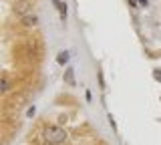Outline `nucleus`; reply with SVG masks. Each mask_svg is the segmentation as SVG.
I'll list each match as a JSON object with an SVG mask.
<instances>
[{"instance_id":"nucleus-7","label":"nucleus","mask_w":161,"mask_h":145,"mask_svg":"<svg viewBox=\"0 0 161 145\" xmlns=\"http://www.w3.org/2000/svg\"><path fill=\"white\" fill-rule=\"evenodd\" d=\"M129 4H131V6H133V8L137 6V2H135V0H129Z\"/></svg>"},{"instance_id":"nucleus-4","label":"nucleus","mask_w":161,"mask_h":145,"mask_svg":"<svg viewBox=\"0 0 161 145\" xmlns=\"http://www.w3.org/2000/svg\"><path fill=\"white\" fill-rule=\"evenodd\" d=\"M69 50H61V53H58V57H57V61H58V65H67V63H69Z\"/></svg>"},{"instance_id":"nucleus-1","label":"nucleus","mask_w":161,"mask_h":145,"mask_svg":"<svg viewBox=\"0 0 161 145\" xmlns=\"http://www.w3.org/2000/svg\"><path fill=\"white\" fill-rule=\"evenodd\" d=\"M67 139V131L58 125H44L42 129V141L46 145H61Z\"/></svg>"},{"instance_id":"nucleus-3","label":"nucleus","mask_w":161,"mask_h":145,"mask_svg":"<svg viewBox=\"0 0 161 145\" xmlns=\"http://www.w3.org/2000/svg\"><path fill=\"white\" fill-rule=\"evenodd\" d=\"M65 81H67V85H71V87H75V71L73 69H67V72H65Z\"/></svg>"},{"instance_id":"nucleus-6","label":"nucleus","mask_w":161,"mask_h":145,"mask_svg":"<svg viewBox=\"0 0 161 145\" xmlns=\"http://www.w3.org/2000/svg\"><path fill=\"white\" fill-rule=\"evenodd\" d=\"M155 79H157V81H161V71H155Z\"/></svg>"},{"instance_id":"nucleus-5","label":"nucleus","mask_w":161,"mask_h":145,"mask_svg":"<svg viewBox=\"0 0 161 145\" xmlns=\"http://www.w3.org/2000/svg\"><path fill=\"white\" fill-rule=\"evenodd\" d=\"M54 4H57L58 12H61V18L65 20V18H67V4H65V2H61V0H54Z\"/></svg>"},{"instance_id":"nucleus-2","label":"nucleus","mask_w":161,"mask_h":145,"mask_svg":"<svg viewBox=\"0 0 161 145\" xmlns=\"http://www.w3.org/2000/svg\"><path fill=\"white\" fill-rule=\"evenodd\" d=\"M39 22V18H36V14H26V16H22V24L24 26H34V24Z\"/></svg>"}]
</instances>
